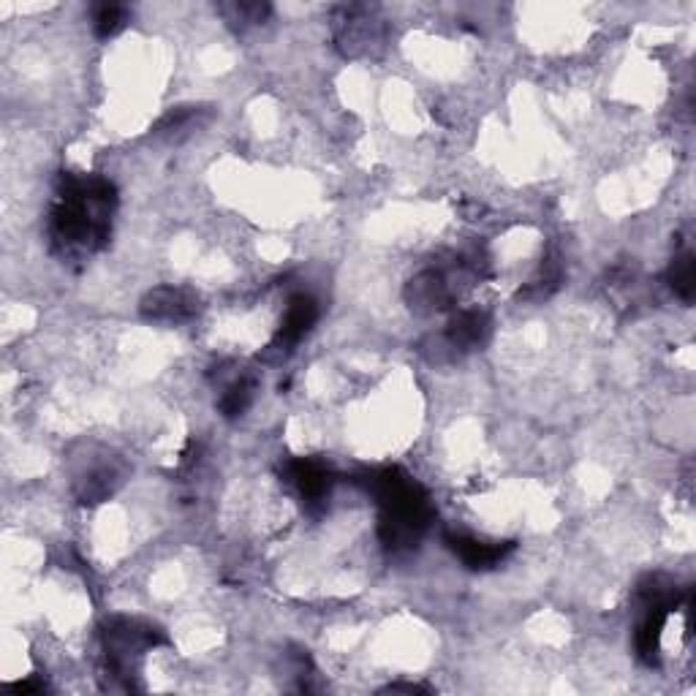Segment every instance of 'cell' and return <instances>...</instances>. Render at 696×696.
Listing matches in <instances>:
<instances>
[{"label":"cell","mask_w":696,"mask_h":696,"mask_svg":"<svg viewBox=\"0 0 696 696\" xmlns=\"http://www.w3.org/2000/svg\"><path fill=\"white\" fill-rule=\"evenodd\" d=\"M115 210V186L104 177H60L58 202L49 215V232L63 250L104 248Z\"/></svg>","instance_id":"cell-1"},{"label":"cell","mask_w":696,"mask_h":696,"mask_svg":"<svg viewBox=\"0 0 696 696\" xmlns=\"http://www.w3.org/2000/svg\"><path fill=\"white\" fill-rule=\"evenodd\" d=\"M365 484L381 506V542L392 550L416 547L433 520L425 489L398 468L370 473Z\"/></svg>","instance_id":"cell-2"},{"label":"cell","mask_w":696,"mask_h":696,"mask_svg":"<svg viewBox=\"0 0 696 696\" xmlns=\"http://www.w3.org/2000/svg\"><path fill=\"white\" fill-rule=\"evenodd\" d=\"M161 642H166L161 628H155L153 623L137 621V617H113L104 626V650H107L113 670L120 672V675L131 670V664L144 650L155 648Z\"/></svg>","instance_id":"cell-3"},{"label":"cell","mask_w":696,"mask_h":696,"mask_svg":"<svg viewBox=\"0 0 696 696\" xmlns=\"http://www.w3.org/2000/svg\"><path fill=\"white\" fill-rule=\"evenodd\" d=\"M197 310H199V297L197 294L186 292V288L161 286L142 299V316L150 321L177 325V321H186L191 319V316H197Z\"/></svg>","instance_id":"cell-4"},{"label":"cell","mask_w":696,"mask_h":696,"mask_svg":"<svg viewBox=\"0 0 696 696\" xmlns=\"http://www.w3.org/2000/svg\"><path fill=\"white\" fill-rule=\"evenodd\" d=\"M409 303L416 314H438L452 303V286L438 270H425L409 286Z\"/></svg>","instance_id":"cell-5"},{"label":"cell","mask_w":696,"mask_h":696,"mask_svg":"<svg viewBox=\"0 0 696 696\" xmlns=\"http://www.w3.org/2000/svg\"><path fill=\"white\" fill-rule=\"evenodd\" d=\"M449 547L455 550L460 561L468 566V569H493L498 566L506 555L515 550V544L509 542H482V539L465 536V533H449L447 536Z\"/></svg>","instance_id":"cell-6"},{"label":"cell","mask_w":696,"mask_h":696,"mask_svg":"<svg viewBox=\"0 0 696 696\" xmlns=\"http://www.w3.org/2000/svg\"><path fill=\"white\" fill-rule=\"evenodd\" d=\"M316 319H319V308H316L314 297H305V294L292 297L286 314H283L281 330H278L275 346L272 349H292L294 343H299L308 335L310 327L316 325Z\"/></svg>","instance_id":"cell-7"},{"label":"cell","mask_w":696,"mask_h":696,"mask_svg":"<svg viewBox=\"0 0 696 696\" xmlns=\"http://www.w3.org/2000/svg\"><path fill=\"white\" fill-rule=\"evenodd\" d=\"M288 479H292V484L299 489V495H303L308 504H321V500L330 495L332 479L319 463L297 460V463L288 465Z\"/></svg>","instance_id":"cell-8"},{"label":"cell","mask_w":696,"mask_h":696,"mask_svg":"<svg viewBox=\"0 0 696 696\" xmlns=\"http://www.w3.org/2000/svg\"><path fill=\"white\" fill-rule=\"evenodd\" d=\"M487 327H489L487 316L479 314V310H463V314L455 316V319L449 321V330H447L449 346H452L455 351H471L473 346H479V343L484 341Z\"/></svg>","instance_id":"cell-9"},{"label":"cell","mask_w":696,"mask_h":696,"mask_svg":"<svg viewBox=\"0 0 696 696\" xmlns=\"http://www.w3.org/2000/svg\"><path fill=\"white\" fill-rule=\"evenodd\" d=\"M694 281H696V275H694V256L692 253L677 256V259L670 264V286L675 288L677 297L692 299L694 297V288H696Z\"/></svg>","instance_id":"cell-10"},{"label":"cell","mask_w":696,"mask_h":696,"mask_svg":"<svg viewBox=\"0 0 696 696\" xmlns=\"http://www.w3.org/2000/svg\"><path fill=\"white\" fill-rule=\"evenodd\" d=\"M250 400H253V381L250 378H237V381L226 387L224 398H221V411H224V416H239L245 414Z\"/></svg>","instance_id":"cell-11"},{"label":"cell","mask_w":696,"mask_h":696,"mask_svg":"<svg viewBox=\"0 0 696 696\" xmlns=\"http://www.w3.org/2000/svg\"><path fill=\"white\" fill-rule=\"evenodd\" d=\"M122 22H126V9L122 5H98L96 16H93V27H96L102 38L115 36L122 27Z\"/></svg>","instance_id":"cell-12"},{"label":"cell","mask_w":696,"mask_h":696,"mask_svg":"<svg viewBox=\"0 0 696 696\" xmlns=\"http://www.w3.org/2000/svg\"><path fill=\"white\" fill-rule=\"evenodd\" d=\"M224 14H232V22H243V25H256L267 16V5L264 3H232V5H221Z\"/></svg>","instance_id":"cell-13"}]
</instances>
